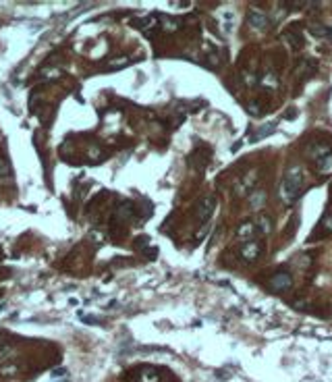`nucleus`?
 <instances>
[{
    "label": "nucleus",
    "instance_id": "obj_1",
    "mask_svg": "<svg viewBox=\"0 0 332 382\" xmlns=\"http://www.w3.org/2000/svg\"><path fill=\"white\" fill-rule=\"evenodd\" d=\"M303 181H305V177H303L301 166H291L287 170V175L282 179V187H280V196L287 204H293V201L301 196V191H303Z\"/></svg>",
    "mask_w": 332,
    "mask_h": 382
},
{
    "label": "nucleus",
    "instance_id": "obj_2",
    "mask_svg": "<svg viewBox=\"0 0 332 382\" xmlns=\"http://www.w3.org/2000/svg\"><path fill=\"white\" fill-rule=\"evenodd\" d=\"M214 206H216V200H214L212 196H206V198L199 200L197 212H195L197 220H199V222H208V220H210V216H212V212H214Z\"/></svg>",
    "mask_w": 332,
    "mask_h": 382
},
{
    "label": "nucleus",
    "instance_id": "obj_3",
    "mask_svg": "<svg viewBox=\"0 0 332 382\" xmlns=\"http://www.w3.org/2000/svg\"><path fill=\"white\" fill-rule=\"evenodd\" d=\"M262 254V245L258 241H247V243L241 245V258L245 262H256Z\"/></svg>",
    "mask_w": 332,
    "mask_h": 382
},
{
    "label": "nucleus",
    "instance_id": "obj_4",
    "mask_svg": "<svg viewBox=\"0 0 332 382\" xmlns=\"http://www.w3.org/2000/svg\"><path fill=\"white\" fill-rule=\"evenodd\" d=\"M247 23H249L251 27H256V29H264V27H268V15H266V11H260V9H251L249 13H247Z\"/></svg>",
    "mask_w": 332,
    "mask_h": 382
},
{
    "label": "nucleus",
    "instance_id": "obj_5",
    "mask_svg": "<svg viewBox=\"0 0 332 382\" xmlns=\"http://www.w3.org/2000/svg\"><path fill=\"white\" fill-rule=\"evenodd\" d=\"M208 160H210V150H204V147H199V150H195V152L191 154L189 164L195 168V170H204L206 164H208Z\"/></svg>",
    "mask_w": 332,
    "mask_h": 382
},
{
    "label": "nucleus",
    "instance_id": "obj_6",
    "mask_svg": "<svg viewBox=\"0 0 332 382\" xmlns=\"http://www.w3.org/2000/svg\"><path fill=\"white\" fill-rule=\"evenodd\" d=\"M270 287L276 291H287L293 287V276L287 274V272H280V274H274L270 278Z\"/></svg>",
    "mask_w": 332,
    "mask_h": 382
},
{
    "label": "nucleus",
    "instance_id": "obj_7",
    "mask_svg": "<svg viewBox=\"0 0 332 382\" xmlns=\"http://www.w3.org/2000/svg\"><path fill=\"white\" fill-rule=\"evenodd\" d=\"M274 131H276V123H266L264 127H260L256 133L249 137V144H258V142H262V139H266V137L272 135Z\"/></svg>",
    "mask_w": 332,
    "mask_h": 382
},
{
    "label": "nucleus",
    "instance_id": "obj_8",
    "mask_svg": "<svg viewBox=\"0 0 332 382\" xmlns=\"http://www.w3.org/2000/svg\"><path fill=\"white\" fill-rule=\"evenodd\" d=\"M133 214H135V206L131 204V201H122V204L119 206V210H117V220H131L133 218Z\"/></svg>",
    "mask_w": 332,
    "mask_h": 382
},
{
    "label": "nucleus",
    "instance_id": "obj_9",
    "mask_svg": "<svg viewBox=\"0 0 332 382\" xmlns=\"http://www.w3.org/2000/svg\"><path fill=\"white\" fill-rule=\"evenodd\" d=\"M315 170H318L320 175H330L332 173V154L322 156V158L315 160Z\"/></svg>",
    "mask_w": 332,
    "mask_h": 382
},
{
    "label": "nucleus",
    "instance_id": "obj_10",
    "mask_svg": "<svg viewBox=\"0 0 332 382\" xmlns=\"http://www.w3.org/2000/svg\"><path fill=\"white\" fill-rule=\"evenodd\" d=\"M256 231L258 229H256V224H253V222H243V224H239V229H237V237L251 241V237H253V233H256Z\"/></svg>",
    "mask_w": 332,
    "mask_h": 382
},
{
    "label": "nucleus",
    "instance_id": "obj_11",
    "mask_svg": "<svg viewBox=\"0 0 332 382\" xmlns=\"http://www.w3.org/2000/svg\"><path fill=\"white\" fill-rule=\"evenodd\" d=\"M256 229L262 233V235H270V233H272V220H270L266 214H260L256 218Z\"/></svg>",
    "mask_w": 332,
    "mask_h": 382
},
{
    "label": "nucleus",
    "instance_id": "obj_12",
    "mask_svg": "<svg viewBox=\"0 0 332 382\" xmlns=\"http://www.w3.org/2000/svg\"><path fill=\"white\" fill-rule=\"evenodd\" d=\"M249 204H251L253 210L264 208V204H266V191H253L251 196H249Z\"/></svg>",
    "mask_w": 332,
    "mask_h": 382
},
{
    "label": "nucleus",
    "instance_id": "obj_13",
    "mask_svg": "<svg viewBox=\"0 0 332 382\" xmlns=\"http://www.w3.org/2000/svg\"><path fill=\"white\" fill-rule=\"evenodd\" d=\"M307 29H310V34L315 36V37H326V36H330V27L322 25V23H310Z\"/></svg>",
    "mask_w": 332,
    "mask_h": 382
},
{
    "label": "nucleus",
    "instance_id": "obj_14",
    "mask_svg": "<svg viewBox=\"0 0 332 382\" xmlns=\"http://www.w3.org/2000/svg\"><path fill=\"white\" fill-rule=\"evenodd\" d=\"M160 21H162V29H164V31H176L181 27V19H175V17H166V15H162Z\"/></svg>",
    "mask_w": 332,
    "mask_h": 382
},
{
    "label": "nucleus",
    "instance_id": "obj_15",
    "mask_svg": "<svg viewBox=\"0 0 332 382\" xmlns=\"http://www.w3.org/2000/svg\"><path fill=\"white\" fill-rule=\"evenodd\" d=\"M315 69H318V65H315V60L307 58V60H303V62H301V65H299L297 73H299V75H305V77H310L312 73H315Z\"/></svg>",
    "mask_w": 332,
    "mask_h": 382
},
{
    "label": "nucleus",
    "instance_id": "obj_16",
    "mask_svg": "<svg viewBox=\"0 0 332 382\" xmlns=\"http://www.w3.org/2000/svg\"><path fill=\"white\" fill-rule=\"evenodd\" d=\"M330 150H332V147H330V144H324V142H322V144H315V146L312 147V150H310V154L314 156L315 160H318V158H322V156H328V154H332Z\"/></svg>",
    "mask_w": 332,
    "mask_h": 382
},
{
    "label": "nucleus",
    "instance_id": "obj_17",
    "mask_svg": "<svg viewBox=\"0 0 332 382\" xmlns=\"http://www.w3.org/2000/svg\"><path fill=\"white\" fill-rule=\"evenodd\" d=\"M284 37H287V40L291 42V46H295V48H301V46H303V37L299 36V31H297V29H295V31L289 29L287 34H284Z\"/></svg>",
    "mask_w": 332,
    "mask_h": 382
},
{
    "label": "nucleus",
    "instance_id": "obj_18",
    "mask_svg": "<svg viewBox=\"0 0 332 382\" xmlns=\"http://www.w3.org/2000/svg\"><path fill=\"white\" fill-rule=\"evenodd\" d=\"M127 65H131V60L127 56H121V58H114L112 62H108V71H117V69H125Z\"/></svg>",
    "mask_w": 332,
    "mask_h": 382
},
{
    "label": "nucleus",
    "instance_id": "obj_19",
    "mask_svg": "<svg viewBox=\"0 0 332 382\" xmlns=\"http://www.w3.org/2000/svg\"><path fill=\"white\" fill-rule=\"evenodd\" d=\"M19 374V365L17 364H6L0 368V376H6V378H13Z\"/></svg>",
    "mask_w": 332,
    "mask_h": 382
},
{
    "label": "nucleus",
    "instance_id": "obj_20",
    "mask_svg": "<svg viewBox=\"0 0 332 382\" xmlns=\"http://www.w3.org/2000/svg\"><path fill=\"white\" fill-rule=\"evenodd\" d=\"M140 382H158V372L154 370V368H145V370L141 372Z\"/></svg>",
    "mask_w": 332,
    "mask_h": 382
},
{
    "label": "nucleus",
    "instance_id": "obj_21",
    "mask_svg": "<svg viewBox=\"0 0 332 382\" xmlns=\"http://www.w3.org/2000/svg\"><path fill=\"white\" fill-rule=\"evenodd\" d=\"M262 83H266V85H272V88H279V79L272 75V73H268L264 79H262Z\"/></svg>",
    "mask_w": 332,
    "mask_h": 382
},
{
    "label": "nucleus",
    "instance_id": "obj_22",
    "mask_svg": "<svg viewBox=\"0 0 332 382\" xmlns=\"http://www.w3.org/2000/svg\"><path fill=\"white\" fill-rule=\"evenodd\" d=\"M322 229H324V233H332V214H328L326 218H324Z\"/></svg>",
    "mask_w": 332,
    "mask_h": 382
},
{
    "label": "nucleus",
    "instance_id": "obj_23",
    "mask_svg": "<svg viewBox=\"0 0 332 382\" xmlns=\"http://www.w3.org/2000/svg\"><path fill=\"white\" fill-rule=\"evenodd\" d=\"M243 81L247 85H256L258 83V79H256V75H253V73H243Z\"/></svg>",
    "mask_w": 332,
    "mask_h": 382
},
{
    "label": "nucleus",
    "instance_id": "obj_24",
    "mask_svg": "<svg viewBox=\"0 0 332 382\" xmlns=\"http://www.w3.org/2000/svg\"><path fill=\"white\" fill-rule=\"evenodd\" d=\"M249 114H253V116L262 114V106H258L256 102H251V104H249Z\"/></svg>",
    "mask_w": 332,
    "mask_h": 382
},
{
    "label": "nucleus",
    "instance_id": "obj_25",
    "mask_svg": "<svg viewBox=\"0 0 332 382\" xmlns=\"http://www.w3.org/2000/svg\"><path fill=\"white\" fill-rule=\"evenodd\" d=\"M6 173H9V164H6V162H4L2 158H0V177L6 175Z\"/></svg>",
    "mask_w": 332,
    "mask_h": 382
},
{
    "label": "nucleus",
    "instance_id": "obj_26",
    "mask_svg": "<svg viewBox=\"0 0 332 382\" xmlns=\"http://www.w3.org/2000/svg\"><path fill=\"white\" fill-rule=\"evenodd\" d=\"M297 116V112H295V108H289V112L284 114V119H295Z\"/></svg>",
    "mask_w": 332,
    "mask_h": 382
}]
</instances>
